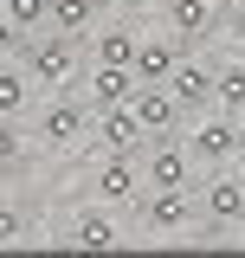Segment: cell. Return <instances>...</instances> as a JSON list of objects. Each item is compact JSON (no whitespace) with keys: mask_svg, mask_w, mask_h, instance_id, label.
<instances>
[{"mask_svg":"<svg viewBox=\"0 0 245 258\" xmlns=\"http://www.w3.org/2000/svg\"><path fill=\"white\" fill-rule=\"evenodd\" d=\"M20 64H26V78L39 84V91H78V84H84L78 39H65V32H32L26 52H20Z\"/></svg>","mask_w":245,"mask_h":258,"instance_id":"cell-1","label":"cell"},{"mask_svg":"<svg viewBox=\"0 0 245 258\" xmlns=\"http://www.w3.org/2000/svg\"><path fill=\"white\" fill-rule=\"evenodd\" d=\"M181 142H187V155H194V161H207V168H219V161L245 155V116H232V110H219V103H213V110L187 116Z\"/></svg>","mask_w":245,"mask_h":258,"instance_id":"cell-2","label":"cell"},{"mask_svg":"<svg viewBox=\"0 0 245 258\" xmlns=\"http://www.w3.org/2000/svg\"><path fill=\"white\" fill-rule=\"evenodd\" d=\"M84 136H91V103L78 91H52V103L39 110L32 142H39V149H71V142H84Z\"/></svg>","mask_w":245,"mask_h":258,"instance_id":"cell-3","label":"cell"},{"mask_svg":"<svg viewBox=\"0 0 245 258\" xmlns=\"http://www.w3.org/2000/svg\"><path fill=\"white\" fill-rule=\"evenodd\" d=\"M91 155H142L149 149V129H142V116L122 103V110H91Z\"/></svg>","mask_w":245,"mask_h":258,"instance_id":"cell-4","label":"cell"},{"mask_svg":"<svg viewBox=\"0 0 245 258\" xmlns=\"http://www.w3.org/2000/svg\"><path fill=\"white\" fill-rule=\"evenodd\" d=\"M142 187H200L194 181V155L181 136H155L142 149Z\"/></svg>","mask_w":245,"mask_h":258,"instance_id":"cell-5","label":"cell"},{"mask_svg":"<svg viewBox=\"0 0 245 258\" xmlns=\"http://www.w3.org/2000/svg\"><path fill=\"white\" fill-rule=\"evenodd\" d=\"M194 194L200 187H142V200H136L142 232H181V226H194Z\"/></svg>","mask_w":245,"mask_h":258,"instance_id":"cell-6","label":"cell"},{"mask_svg":"<svg viewBox=\"0 0 245 258\" xmlns=\"http://www.w3.org/2000/svg\"><path fill=\"white\" fill-rule=\"evenodd\" d=\"M91 194L103 207H136L142 200V155H97Z\"/></svg>","mask_w":245,"mask_h":258,"instance_id":"cell-7","label":"cell"},{"mask_svg":"<svg viewBox=\"0 0 245 258\" xmlns=\"http://www.w3.org/2000/svg\"><path fill=\"white\" fill-rule=\"evenodd\" d=\"M136 91H142L136 64H91L84 71V103L91 110H122V103H136Z\"/></svg>","mask_w":245,"mask_h":258,"instance_id":"cell-8","label":"cell"},{"mask_svg":"<svg viewBox=\"0 0 245 258\" xmlns=\"http://www.w3.org/2000/svg\"><path fill=\"white\" fill-rule=\"evenodd\" d=\"M200 213H207V226H239L245 220V174L219 168L213 181H200Z\"/></svg>","mask_w":245,"mask_h":258,"instance_id":"cell-9","label":"cell"},{"mask_svg":"<svg viewBox=\"0 0 245 258\" xmlns=\"http://www.w3.org/2000/svg\"><path fill=\"white\" fill-rule=\"evenodd\" d=\"M168 91H174V103H181L187 116H200V110H213V97H219V71L200 64V58H181L174 78H168Z\"/></svg>","mask_w":245,"mask_h":258,"instance_id":"cell-10","label":"cell"},{"mask_svg":"<svg viewBox=\"0 0 245 258\" xmlns=\"http://www.w3.org/2000/svg\"><path fill=\"white\" fill-rule=\"evenodd\" d=\"M129 110L142 116V129H149V142H155V136H181V129H187V110L174 103V91H168V84H142Z\"/></svg>","mask_w":245,"mask_h":258,"instance_id":"cell-11","label":"cell"},{"mask_svg":"<svg viewBox=\"0 0 245 258\" xmlns=\"http://www.w3.org/2000/svg\"><path fill=\"white\" fill-rule=\"evenodd\" d=\"M174 64H181V32H155V39L136 45V78L142 84H168Z\"/></svg>","mask_w":245,"mask_h":258,"instance_id":"cell-12","label":"cell"},{"mask_svg":"<svg viewBox=\"0 0 245 258\" xmlns=\"http://www.w3.org/2000/svg\"><path fill=\"white\" fill-rule=\"evenodd\" d=\"M65 245H84V252H110V245H122L116 220L103 213V200H97V207H84V213L71 220V239H65Z\"/></svg>","mask_w":245,"mask_h":258,"instance_id":"cell-13","label":"cell"},{"mask_svg":"<svg viewBox=\"0 0 245 258\" xmlns=\"http://www.w3.org/2000/svg\"><path fill=\"white\" fill-rule=\"evenodd\" d=\"M45 32H65V39H91L97 32V0H52L45 7Z\"/></svg>","mask_w":245,"mask_h":258,"instance_id":"cell-14","label":"cell"},{"mask_svg":"<svg viewBox=\"0 0 245 258\" xmlns=\"http://www.w3.org/2000/svg\"><path fill=\"white\" fill-rule=\"evenodd\" d=\"M84 45H91V64H136L142 32H136V26H97Z\"/></svg>","mask_w":245,"mask_h":258,"instance_id":"cell-15","label":"cell"},{"mask_svg":"<svg viewBox=\"0 0 245 258\" xmlns=\"http://www.w3.org/2000/svg\"><path fill=\"white\" fill-rule=\"evenodd\" d=\"M26 103H32V78H26V64L0 58V116H20Z\"/></svg>","mask_w":245,"mask_h":258,"instance_id":"cell-16","label":"cell"},{"mask_svg":"<svg viewBox=\"0 0 245 258\" xmlns=\"http://www.w3.org/2000/svg\"><path fill=\"white\" fill-rule=\"evenodd\" d=\"M168 26L181 32V39L213 32V0H168Z\"/></svg>","mask_w":245,"mask_h":258,"instance_id":"cell-17","label":"cell"},{"mask_svg":"<svg viewBox=\"0 0 245 258\" xmlns=\"http://www.w3.org/2000/svg\"><path fill=\"white\" fill-rule=\"evenodd\" d=\"M32 149V129L20 123V116H0V168H20Z\"/></svg>","mask_w":245,"mask_h":258,"instance_id":"cell-18","label":"cell"},{"mask_svg":"<svg viewBox=\"0 0 245 258\" xmlns=\"http://www.w3.org/2000/svg\"><path fill=\"white\" fill-rule=\"evenodd\" d=\"M213 103H219V110H232V116H245V58L219 71V97H213Z\"/></svg>","mask_w":245,"mask_h":258,"instance_id":"cell-19","label":"cell"},{"mask_svg":"<svg viewBox=\"0 0 245 258\" xmlns=\"http://www.w3.org/2000/svg\"><path fill=\"white\" fill-rule=\"evenodd\" d=\"M45 7H52V0H7V20L32 39V32H45Z\"/></svg>","mask_w":245,"mask_h":258,"instance_id":"cell-20","label":"cell"},{"mask_svg":"<svg viewBox=\"0 0 245 258\" xmlns=\"http://www.w3.org/2000/svg\"><path fill=\"white\" fill-rule=\"evenodd\" d=\"M20 239H26V213L13 200H0V245H20Z\"/></svg>","mask_w":245,"mask_h":258,"instance_id":"cell-21","label":"cell"},{"mask_svg":"<svg viewBox=\"0 0 245 258\" xmlns=\"http://www.w3.org/2000/svg\"><path fill=\"white\" fill-rule=\"evenodd\" d=\"M20 52H26V32L13 26V20H7V7H0V58H20Z\"/></svg>","mask_w":245,"mask_h":258,"instance_id":"cell-22","label":"cell"},{"mask_svg":"<svg viewBox=\"0 0 245 258\" xmlns=\"http://www.w3.org/2000/svg\"><path fill=\"white\" fill-rule=\"evenodd\" d=\"M232 32H239V39H245V0H239V7H232Z\"/></svg>","mask_w":245,"mask_h":258,"instance_id":"cell-23","label":"cell"},{"mask_svg":"<svg viewBox=\"0 0 245 258\" xmlns=\"http://www.w3.org/2000/svg\"><path fill=\"white\" fill-rule=\"evenodd\" d=\"M122 7H149V0H122Z\"/></svg>","mask_w":245,"mask_h":258,"instance_id":"cell-24","label":"cell"},{"mask_svg":"<svg viewBox=\"0 0 245 258\" xmlns=\"http://www.w3.org/2000/svg\"><path fill=\"white\" fill-rule=\"evenodd\" d=\"M239 232H245V220H239Z\"/></svg>","mask_w":245,"mask_h":258,"instance_id":"cell-25","label":"cell"},{"mask_svg":"<svg viewBox=\"0 0 245 258\" xmlns=\"http://www.w3.org/2000/svg\"><path fill=\"white\" fill-rule=\"evenodd\" d=\"M0 7H7V0H0Z\"/></svg>","mask_w":245,"mask_h":258,"instance_id":"cell-26","label":"cell"}]
</instances>
